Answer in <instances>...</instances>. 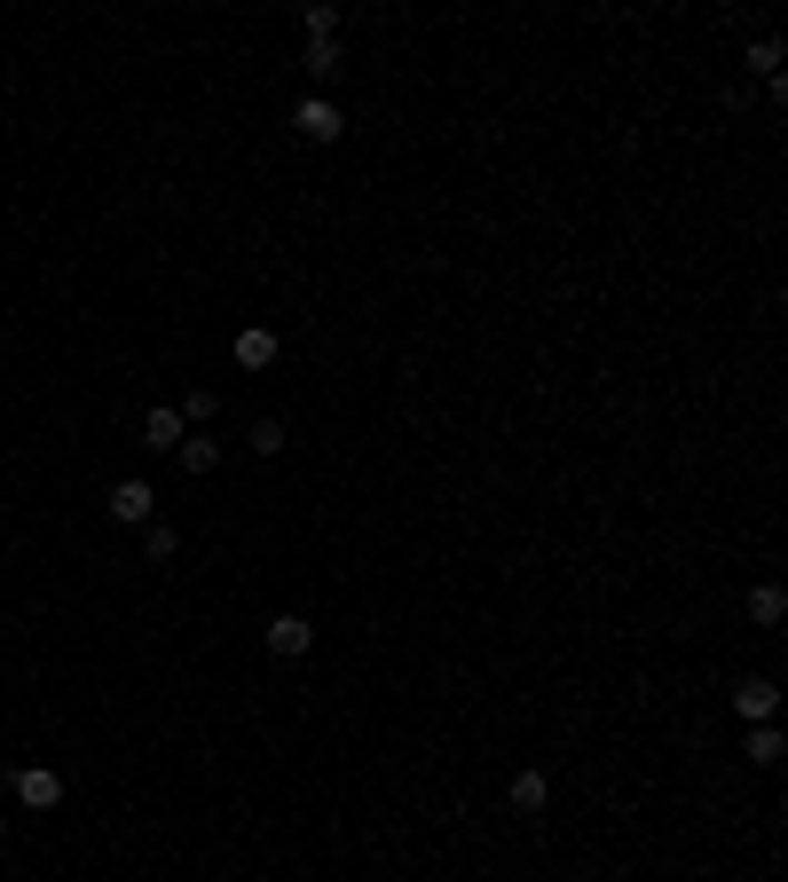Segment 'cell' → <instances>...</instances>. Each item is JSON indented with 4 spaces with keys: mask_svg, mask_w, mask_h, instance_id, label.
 Segmentation results:
<instances>
[{
    "mask_svg": "<svg viewBox=\"0 0 788 882\" xmlns=\"http://www.w3.org/2000/svg\"><path fill=\"white\" fill-rule=\"evenodd\" d=\"M173 458H182L190 473H213V465H221V441H190V433H182V450H173Z\"/></svg>",
    "mask_w": 788,
    "mask_h": 882,
    "instance_id": "obj_12",
    "label": "cell"
},
{
    "mask_svg": "<svg viewBox=\"0 0 788 882\" xmlns=\"http://www.w3.org/2000/svg\"><path fill=\"white\" fill-rule=\"evenodd\" d=\"M339 63H347L339 40H308V48H300V71H308V79H339Z\"/></svg>",
    "mask_w": 788,
    "mask_h": 882,
    "instance_id": "obj_9",
    "label": "cell"
},
{
    "mask_svg": "<svg viewBox=\"0 0 788 882\" xmlns=\"http://www.w3.org/2000/svg\"><path fill=\"white\" fill-rule=\"evenodd\" d=\"M552 804V780L545 772H512V812H545Z\"/></svg>",
    "mask_w": 788,
    "mask_h": 882,
    "instance_id": "obj_8",
    "label": "cell"
},
{
    "mask_svg": "<svg viewBox=\"0 0 788 882\" xmlns=\"http://www.w3.org/2000/svg\"><path fill=\"white\" fill-rule=\"evenodd\" d=\"M308 647H316L308 614H269V654H277V662H300Z\"/></svg>",
    "mask_w": 788,
    "mask_h": 882,
    "instance_id": "obj_3",
    "label": "cell"
},
{
    "mask_svg": "<svg viewBox=\"0 0 788 882\" xmlns=\"http://www.w3.org/2000/svg\"><path fill=\"white\" fill-rule=\"evenodd\" d=\"M17 804H24V812H56V804H63V780H56L48 764H24V772H17Z\"/></svg>",
    "mask_w": 788,
    "mask_h": 882,
    "instance_id": "obj_2",
    "label": "cell"
},
{
    "mask_svg": "<svg viewBox=\"0 0 788 882\" xmlns=\"http://www.w3.org/2000/svg\"><path fill=\"white\" fill-rule=\"evenodd\" d=\"M749 764H780V725H757L749 733Z\"/></svg>",
    "mask_w": 788,
    "mask_h": 882,
    "instance_id": "obj_16",
    "label": "cell"
},
{
    "mask_svg": "<svg viewBox=\"0 0 788 882\" xmlns=\"http://www.w3.org/2000/svg\"><path fill=\"white\" fill-rule=\"evenodd\" d=\"M780 614H788V591H780V583H757V591H749V623H765V631H772Z\"/></svg>",
    "mask_w": 788,
    "mask_h": 882,
    "instance_id": "obj_10",
    "label": "cell"
},
{
    "mask_svg": "<svg viewBox=\"0 0 788 882\" xmlns=\"http://www.w3.org/2000/svg\"><path fill=\"white\" fill-rule=\"evenodd\" d=\"M734 710H741L749 725H772V710H780V685H772V678H741V685H734Z\"/></svg>",
    "mask_w": 788,
    "mask_h": 882,
    "instance_id": "obj_4",
    "label": "cell"
},
{
    "mask_svg": "<svg viewBox=\"0 0 788 882\" xmlns=\"http://www.w3.org/2000/svg\"><path fill=\"white\" fill-rule=\"evenodd\" d=\"M213 410H221V394H213V387H198V394L182 402V418H213Z\"/></svg>",
    "mask_w": 788,
    "mask_h": 882,
    "instance_id": "obj_17",
    "label": "cell"
},
{
    "mask_svg": "<svg viewBox=\"0 0 788 882\" xmlns=\"http://www.w3.org/2000/svg\"><path fill=\"white\" fill-rule=\"evenodd\" d=\"M182 433H190V418L173 410V402H158V410L142 418V441H150V450H182Z\"/></svg>",
    "mask_w": 788,
    "mask_h": 882,
    "instance_id": "obj_5",
    "label": "cell"
},
{
    "mask_svg": "<svg viewBox=\"0 0 788 882\" xmlns=\"http://www.w3.org/2000/svg\"><path fill=\"white\" fill-rule=\"evenodd\" d=\"M111 520H142V528H150V520H158L150 481H119V489H111Z\"/></svg>",
    "mask_w": 788,
    "mask_h": 882,
    "instance_id": "obj_6",
    "label": "cell"
},
{
    "mask_svg": "<svg viewBox=\"0 0 788 882\" xmlns=\"http://www.w3.org/2000/svg\"><path fill=\"white\" fill-rule=\"evenodd\" d=\"M749 71H765V79H780V40L765 32V40H749Z\"/></svg>",
    "mask_w": 788,
    "mask_h": 882,
    "instance_id": "obj_15",
    "label": "cell"
},
{
    "mask_svg": "<svg viewBox=\"0 0 788 882\" xmlns=\"http://www.w3.org/2000/svg\"><path fill=\"white\" fill-rule=\"evenodd\" d=\"M300 32H308V40H339V9H323V0H316V9H300Z\"/></svg>",
    "mask_w": 788,
    "mask_h": 882,
    "instance_id": "obj_14",
    "label": "cell"
},
{
    "mask_svg": "<svg viewBox=\"0 0 788 882\" xmlns=\"http://www.w3.org/2000/svg\"><path fill=\"white\" fill-rule=\"evenodd\" d=\"M173 544H182V537H173L166 520H150V528H142V560H158V568H166V560H173Z\"/></svg>",
    "mask_w": 788,
    "mask_h": 882,
    "instance_id": "obj_13",
    "label": "cell"
},
{
    "mask_svg": "<svg viewBox=\"0 0 788 882\" xmlns=\"http://www.w3.org/2000/svg\"><path fill=\"white\" fill-rule=\"evenodd\" d=\"M292 127H300V142H339V134H347L339 103H323V96H308V103L292 111Z\"/></svg>",
    "mask_w": 788,
    "mask_h": 882,
    "instance_id": "obj_1",
    "label": "cell"
},
{
    "mask_svg": "<svg viewBox=\"0 0 788 882\" xmlns=\"http://www.w3.org/2000/svg\"><path fill=\"white\" fill-rule=\"evenodd\" d=\"M0 835H9V820H0Z\"/></svg>",
    "mask_w": 788,
    "mask_h": 882,
    "instance_id": "obj_18",
    "label": "cell"
},
{
    "mask_svg": "<svg viewBox=\"0 0 788 882\" xmlns=\"http://www.w3.org/2000/svg\"><path fill=\"white\" fill-rule=\"evenodd\" d=\"M237 363H245V371H269V363H277V331H269V323H245V331H237Z\"/></svg>",
    "mask_w": 788,
    "mask_h": 882,
    "instance_id": "obj_7",
    "label": "cell"
},
{
    "mask_svg": "<svg viewBox=\"0 0 788 882\" xmlns=\"http://www.w3.org/2000/svg\"><path fill=\"white\" fill-rule=\"evenodd\" d=\"M245 450H252V458H285V418H260V425L245 433Z\"/></svg>",
    "mask_w": 788,
    "mask_h": 882,
    "instance_id": "obj_11",
    "label": "cell"
}]
</instances>
